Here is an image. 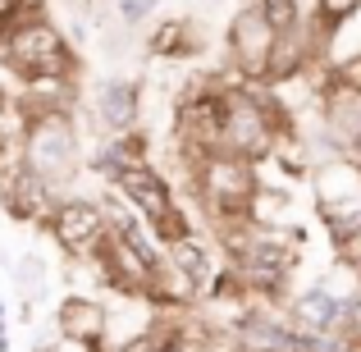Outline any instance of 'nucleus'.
<instances>
[{"label": "nucleus", "mask_w": 361, "mask_h": 352, "mask_svg": "<svg viewBox=\"0 0 361 352\" xmlns=\"http://www.w3.org/2000/svg\"><path fill=\"white\" fill-rule=\"evenodd\" d=\"M0 69L14 73L18 87L32 78H78V46L37 0L9 28H0Z\"/></svg>", "instance_id": "1"}, {"label": "nucleus", "mask_w": 361, "mask_h": 352, "mask_svg": "<svg viewBox=\"0 0 361 352\" xmlns=\"http://www.w3.org/2000/svg\"><path fill=\"white\" fill-rule=\"evenodd\" d=\"M18 138H23V160L55 197H69L78 174L87 169V151H82L78 115H23L18 119Z\"/></svg>", "instance_id": "2"}, {"label": "nucleus", "mask_w": 361, "mask_h": 352, "mask_svg": "<svg viewBox=\"0 0 361 352\" xmlns=\"http://www.w3.org/2000/svg\"><path fill=\"white\" fill-rule=\"evenodd\" d=\"M188 183H192V197L202 202L211 229L247 224V202H252L256 183H261V165L238 160L229 151H211V156L188 165Z\"/></svg>", "instance_id": "3"}, {"label": "nucleus", "mask_w": 361, "mask_h": 352, "mask_svg": "<svg viewBox=\"0 0 361 352\" xmlns=\"http://www.w3.org/2000/svg\"><path fill=\"white\" fill-rule=\"evenodd\" d=\"M110 188H115V197H123V202L137 211V220L147 224V233L156 238L160 247H169V243H178V238L197 233L192 220H188V211H183V202L174 197V183H169L151 160L128 165Z\"/></svg>", "instance_id": "4"}, {"label": "nucleus", "mask_w": 361, "mask_h": 352, "mask_svg": "<svg viewBox=\"0 0 361 352\" xmlns=\"http://www.w3.org/2000/svg\"><path fill=\"white\" fill-rule=\"evenodd\" d=\"M224 97H229V92H220L215 73H202V78H192L178 92V101H174V142H178L188 165L211 156V151H220Z\"/></svg>", "instance_id": "5"}, {"label": "nucleus", "mask_w": 361, "mask_h": 352, "mask_svg": "<svg viewBox=\"0 0 361 352\" xmlns=\"http://www.w3.org/2000/svg\"><path fill=\"white\" fill-rule=\"evenodd\" d=\"M55 202H60V197L27 169L18 123H0V206H5V215L18 220V224H42V215L51 211Z\"/></svg>", "instance_id": "6"}, {"label": "nucleus", "mask_w": 361, "mask_h": 352, "mask_svg": "<svg viewBox=\"0 0 361 352\" xmlns=\"http://www.w3.org/2000/svg\"><path fill=\"white\" fill-rule=\"evenodd\" d=\"M274 42H279V32L261 18V9H256L252 0H243V5L233 9L229 28H224V64H229L243 83H270Z\"/></svg>", "instance_id": "7"}, {"label": "nucleus", "mask_w": 361, "mask_h": 352, "mask_svg": "<svg viewBox=\"0 0 361 352\" xmlns=\"http://www.w3.org/2000/svg\"><path fill=\"white\" fill-rule=\"evenodd\" d=\"M55 247L64 252V261H87L97 252V243L106 238V215H101V202L97 197H82V193H69L42 215L37 224Z\"/></svg>", "instance_id": "8"}, {"label": "nucleus", "mask_w": 361, "mask_h": 352, "mask_svg": "<svg viewBox=\"0 0 361 352\" xmlns=\"http://www.w3.org/2000/svg\"><path fill=\"white\" fill-rule=\"evenodd\" d=\"M92 101V123H97L101 138H115V133L142 128V83L137 78H101L97 87L87 92Z\"/></svg>", "instance_id": "9"}, {"label": "nucleus", "mask_w": 361, "mask_h": 352, "mask_svg": "<svg viewBox=\"0 0 361 352\" xmlns=\"http://www.w3.org/2000/svg\"><path fill=\"white\" fill-rule=\"evenodd\" d=\"M55 334L82 352H101L110 344V307L92 293H69L55 307Z\"/></svg>", "instance_id": "10"}, {"label": "nucleus", "mask_w": 361, "mask_h": 352, "mask_svg": "<svg viewBox=\"0 0 361 352\" xmlns=\"http://www.w3.org/2000/svg\"><path fill=\"white\" fill-rule=\"evenodd\" d=\"M160 252H165L169 284H174V289L183 293L188 302H197V298L206 293V284H211V274H215V252H211V243H206L202 233H188V238H178V243L160 247Z\"/></svg>", "instance_id": "11"}, {"label": "nucleus", "mask_w": 361, "mask_h": 352, "mask_svg": "<svg viewBox=\"0 0 361 352\" xmlns=\"http://www.w3.org/2000/svg\"><path fill=\"white\" fill-rule=\"evenodd\" d=\"M142 51L151 60H192L206 51V37L192 14H160L142 37Z\"/></svg>", "instance_id": "12"}, {"label": "nucleus", "mask_w": 361, "mask_h": 352, "mask_svg": "<svg viewBox=\"0 0 361 352\" xmlns=\"http://www.w3.org/2000/svg\"><path fill=\"white\" fill-rule=\"evenodd\" d=\"M247 224L265 233H283L298 224V197L293 188H270V183H256L252 202H247Z\"/></svg>", "instance_id": "13"}, {"label": "nucleus", "mask_w": 361, "mask_h": 352, "mask_svg": "<svg viewBox=\"0 0 361 352\" xmlns=\"http://www.w3.org/2000/svg\"><path fill=\"white\" fill-rule=\"evenodd\" d=\"M261 165H274V174L288 178V183H307L311 169H316V156H311V147H307V133L302 128L279 133L274 147H270V156H265Z\"/></svg>", "instance_id": "14"}, {"label": "nucleus", "mask_w": 361, "mask_h": 352, "mask_svg": "<svg viewBox=\"0 0 361 352\" xmlns=\"http://www.w3.org/2000/svg\"><path fill=\"white\" fill-rule=\"evenodd\" d=\"M14 289H18V298H23L27 307H37V302L46 298V289H51V265H46L37 252L18 256L14 261Z\"/></svg>", "instance_id": "15"}, {"label": "nucleus", "mask_w": 361, "mask_h": 352, "mask_svg": "<svg viewBox=\"0 0 361 352\" xmlns=\"http://www.w3.org/2000/svg\"><path fill=\"white\" fill-rule=\"evenodd\" d=\"M357 14H361V0H316V28H320L325 42L334 32H343Z\"/></svg>", "instance_id": "16"}, {"label": "nucleus", "mask_w": 361, "mask_h": 352, "mask_svg": "<svg viewBox=\"0 0 361 352\" xmlns=\"http://www.w3.org/2000/svg\"><path fill=\"white\" fill-rule=\"evenodd\" d=\"M110 151L123 160V165H142V160H151V138L147 128H128V133H115V138H106Z\"/></svg>", "instance_id": "17"}, {"label": "nucleus", "mask_w": 361, "mask_h": 352, "mask_svg": "<svg viewBox=\"0 0 361 352\" xmlns=\"http://www.w3.org/2000/svg\"><path fill=\"white\" fill-rule=\"evenodd\" d=\"M256 9H261V18L274 28V32H293V28H302V14H298V0H252Z\"/></svg>", "instance_id": "18"}, {"label": "nucleus", "mask_w": 361, "mask_h": 352, "mask_svg": "<svg viewBox=\"0 0 361 352\" xmlns=\"http://www.w3.org/2000/svg\"><path fill=\"white\" fill-rule=\"evenodd\" d=\"M160 5H165V0H115L119 28H142V18H156Z\"/></svg>", "instance_id": "19"}, {"label": "nucleus", "mask_w": 361, "mask_h": 352, "mask_svg": "<svg viewBox=\"0 0 361 352\" xmlns=\"http://www.w3.org/2000/svg\"><path fill=\"white\" fill-rule=\"evenodd\" d=\"M27 5H37V0H0V28H9Z\"/></svg>", "instance_id": "20"}, {"label": "nucleus", "mask_w": 361, "mask_h": 352, "mask_svg": "<svg viewBox=\"0 0 361 352\" xmlns=\"http://www.w3.org/2000/svg\"><path fill=\"white\" fill-rule=\"evenodd\" d=\"M334 256H338V261H343V265H353V270L361 274V233H357V238H353V243H348V247H338Z\"/></svg>", "instance_id": "21"}, {"label": "nucleus", "mask_w": 361, "mask_h": 352, "mask_svg": "<svg viewBox=\"0 0 361 352\" xmlns=\"http://www.w3.org/2000/svg\"><path fill=\"white\" fill-rule=\"evenodd\" d=\"M5 115H14V92L0 83V119H5Z\"/></svg>", "instance_id": "22"}, {"label": "nucleus", "mask_w": 361, "mask_h": 352, "mask_svg": "<svg viewBox=\"0 0 361 352\" xmlns=\"http://www.w3.org/2000/svg\"><path fill=\"white\" fill-rule=\"evenodd\" d=\"M5 325H9V316H5V302H0V334H5Z\"/></svg>", "instance_id": "23"}, {"label": "nucleus", "mask_w": 361, "mask_h": 352, "mask_svg": "<svg viewBox=\"0 0 361 352\" xmlns=\"http://www.w3.org/2000/svg\"><path fill=\"white\" fill-rule=\"evenodd\" d=\"M0 352H9V334H0Z\"/></svg>", "instance_id": "24"}, {"label": "nucleus", "mask_w": 361, "mask_h": 352, "mask_svg": "<svg viewBox=\"0 0 361 352\" xmlns=\"http://www.w3.org/2000/svg\"><path fill=\"white\" fill-rule=\"evenodd\" d=\"M32 352H55V348H51V344H42V348H32Z\"/></svg>", "instance_id": "25"}]
</instances>
